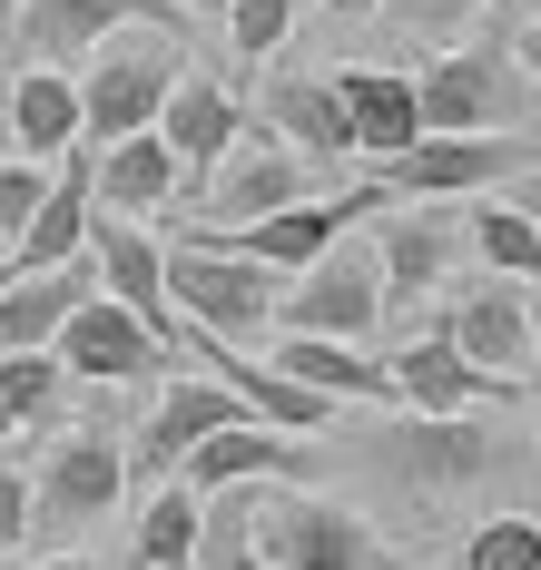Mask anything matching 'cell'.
Instances as JSON below:
<instances>
[{
	"label": "cell",
	"mask_w": 541,
	"mask_h": 570,
	"mask_svg": "<svg viewBox=\"0 0 541 570\" xmlns=\"http://www.w3.org/2000/svg\"><path fill=\"white\" fill-rule=\"evenodd\" d=\"M119 492H128V443L109 423H89V433H69L60 453L30 472V531L79 541V531H99V521L119 512Z\"/></svg>",
	"instance_id": "277c9868"
},
{
	"label": "cell",
	"mask_w": 541,
	"mask_h": 570,
	"mask_svg": "<svg viewBox=\"0 0 541 570\" xmlns=\"http://www.w3.org/2000/svg\"><path fill=\"white\" fill-rule=\"evenodd\" d=\"M384 266H374V236H335L315 266L286 276L276 295V335H335V344H364L384 325Z\"/></svg>",
	"instance_id": "7a4b0ae2"
},
{
	"label": "cell",
	"mask_w": 541,
	"mask_h": 570,
	"mask_svg": "<svg viewBox=\"0 0 541 570\" xmlns=\"http://www.w3.org/2000/svg\"><path fill=\"white\" fill-rule=\"evenodd\" d=\"M60 394H69V374H60V354H50V344L0 354V423H10V443H20V433H40V423L60 413Z\"/></svg>",
	"instance_id": "83f0119b"
},
{
	"label": "cell",
	"mask_w": 541,
	"mask_h": 570,
	"mask_svg": "<svg viewBox=\"0 0 541 570\" xmlns=\"http://www.w3.org/2000/svg\"><path fill=\"white\" fill-rule=\"evenodd\" d=\"M305 0H227V40H237V59H276L286 50V30H296Z\"/></svg>",
	"instance_id": "4dcf8cb0"
},
{
	"label": "cell",
	"mask_w": 541,
	"mask_h": 570,
	"mask_svg": "<svg viewBox=\"0 0 541 570\" xmlns=\"http://www.w3.org/2000/svg\"><path fill=\"white\" fill-rule=\"evenodd\" d=\"M433 335L453 344L463 364H482V374L502 384V374H522V364H532V295H522L512 276H482V285H463V295H453V315H443Z\"/></svg>",
	"instance_id": "30bf717a"
},
{
	"label": "cell",
	"mask_w": 541,
	"mask_h": 570,
	"mask_svg": "<svg viewBox=\"0 0 541 570\" xmlns=\"http://www.w3.org/2000/svg\"><path fill=\"white\" fill-rule=\"evenodd\" d=\"M89 266H99V295L128 305L158 344H178V305H168V246L138 227V217H89Z\"/></svg>",
	"instance_id": "9c48e42d"
},
{
	"label": "cell",
	"mask_w": 541,
	"mask_h": 570,
	"mask_svg": "<svg viewBox=\"0 0 541 570\" xmlns=\"http://www.w3.org/2000/svg\"><path fill=\"white\" fill-rule=\"evenodd\" d=\"M266 138H286L305 168H345V158H355V118L335 99V69L276 79V89H266Z\"/></svg>",
	"instance_id": "e0dca14e"
},
{
	"label": "cell",
	"mask_w": 541,
	"mask_h": 570,
	"mask_svg": "<svg viewBox=\"0 0 541 570\" xmlns=\"http://www.w3.org/2000/svg\"><path fill=\"white\" fill-rule=\"evenodd\" d=\"M512 59H522V79L541 89V20H522V40H512Z\"/></svg>",
	"instance_id": "d590c367"
},
{
	"label": "cell",
	"mask_w": 541,
	"mask_h": 570,
	"mask_svg": "<svg viewBox=\"0 0 541 570\" xmlns=\"http://www.w3.org/2000/svg\"><path fill=\"white\" fill-rule=\"evenodd\" d=\"M20 541H30V472L0 462V561H20Z\"/></svg>",
	"instance_id": "836d02e7"
},
{
	"label": "cell",
	"mask_w": 541,
	"mask_h": 570,
	"mask_svg": "<svg viewBox=\"0 0 541 570\" xmlns=\"http://www.w3.org/2000/svg\"><path fill=\"white\" fill-rule=\"evenodd\" d=\"M384 207V187H345V197H296V207H276V217H256V227H207V246H227L246 266H266V276H296L315 266L335 236H355L364 217Z\"/></svg>",
	"instance_id": "8992f818"
},
{
	"label": "cell",
	"mask_w": 541,
	"mask_h": 570,
	"mask_svg": "<svg viewBox=\"0 0 541 570\" xmlns=\"http://www.w3.org/2000/svg\"><path fill=\"white\" fill-rule=\"evenodd\" d=\"M178 10H217V20H227V0H178Z\"/></svg>",
	"instance_id": "ab89813d"
},
{
	"label": "cell",
	"mask_w": 541,
	"mask_h": 570,
	"mask_svg": "<svg viewBox=\"0 0 541 570\" xmlns=\"http://www.w3.org/2000/svg\"><path fill=\"white\" fill-rule=\"evenodd\" d=\"M79 138H89V128H79V79H69V69H20V79H10V158L60 168Z\"/></svg>",
	"instance_id": "ffe728a7"
},
{
	"label": "cell",
	"mask_w": 541,
	"mask_h": 570,
	"mask_svg": "<svg viewBox=\"0 0 541 570\" xmlns=\"http://www.w3.org/2000/svg\"><path fill=\"white\" fill-rule=\"evenodd\" d=\"M276 374H296L305 394L345 403V394H384V364L364 344H335V335H276Z\"/></svg>",
	"instance_id": "484cf974"
},
{
	"label": "cell",
	"mask_w": 541,
	"mask_h": 570,
	"mask_svg": "<svg viewBox=\"0 0 541 570\" xmlns=\"http://www.w3.org/2000/svg\"><path fill=\"white\" fill-rule=\"evenodd\" d=\"M99 295V266L79 256V266H10L0 276V354H30V344H60V325Z\"/></svg>",
	"instance_id": "9a60e30c"
},
{
	"label": "cell",
	"mask_w": 541,
	"mask_h": 570,
	"mask_svg": "<svg viewBox=\"0 0 541 570\" xmlns=\"http://www.w3.org/2000/svg\"><path fill=\"white\" fill-rule=\"evenodd\" d=\"M0 276H10V236H0Z\"/></svg>",
	"instance_id": "7bdbcfd3"
},
{
	"label": "cell",
	"mask_w": 541,
	"mask_h": 570,
	"mask_svg": "<svg viewBox=\"0 0 541 570\" xmlns=\"http://www.w3.org/2000/svg\"><path fill=\"white\" fill-rule=\"evenodd\" d=\"M276 295H286V276L246 266V256L207 246V236L168 246V305H178V325H197V335L237 344V335H256V325H276Z\"/></svg>",
	"instance_id": "3957f363"
},
{
	"label": "cell",
	"mask_w": 541,
	"mask_h": 570,
	"mask_svg": "<svg viewBox=\"0 0 541 570\" xmlns=\"http://www.w3.org/2000/svg\"><path fill=\"white\" fill-rule=\"evenodd\" d=\"M394 10H404L414 30H463V20H473V10H492V0H394Z\"/></svg>",
	"instance_id": "e575fe53"
},
{
	"label": "cell",
	"mask_w": 541,
	"mask_h": 570,
	"mask_svg": "<svg viewBox=\"0 0 541 570\" xmlns=\"http://www.w3.org/2000/svg\"><path fill=\"white\" fill-rule=\"evenodd\" d=\"M197 531H207V502L187 482H158V502L138 521V570H197Z\"/></svg>",
	"instance_id": "f1b7e54d"
},
{
	"label": "cell",
	"mask_w": 541,
	"mask_h": 570,
	"mask_svg": "<svg viewBox=\"0 0 541 570\" xmlns=\"http://www.w3.org/2000/svg\"><path fill=\"white\" fill-rule=\"evenodd\" d=\"M335 99L355 118V158H374V168L423 138V109H414V79L404 69H335Z\"/></svg>",
	"instance_id": "7402d4cb"
},
{
	"label": "cell",
	"mask_w": 541,
	"mask_h": 570,
	"mask_svg": "<svg viewBox=\"0 0 541 570\" xmlns=\"http://www.w3.org/2000/svg\"><path fill=\"white\" fill-rule=\"evenodd\" d=\"M10 570H99V561H79V551H40V561H10Z\"/></svg>",
	"instance_id": "8d00e7d4"
},
{
	"label": "cell",
	"mask_w": 541,
	"mask_h": 570,
	"mask_svg": "<svg viewBox=\"0 0 541 570\" xmlns=\"http://www.w3.org/2000/svg\"><path fill=\"white\" fill-rule=\"evenodd\" d=\"M482 394H492V374H482V364H463L443 335L404 344V354L384 364V403H404V413H473Z\"/></svg>",
	"instance_id": "603a6c76"
},
{
	"label": "cell",
	"mask_w": 541,
	"mask_h": 570,
	"mask_svg": "<svg viewBox=\"0 0 541 570\" xmlns=\"http://www.w3.org/2000/svg\"><path fill=\"white\" fill-rule=\"evenodd\" d=\"M256 551L266 570H374V521L345 512V502H315V492H276L256 512Z\"/></svg>",
	"instance_id": "52a82bcc"
},
{
	"label": "cell",
	"mask_w": 541,
	"mask_h": 570,
	"mask_svg": "<svg viewBox=\"0 0 541 570\" xmlns=\"http://www.w3.org/2000/svg\"><path fill=\"white\" fill-rule=\"evenodd\" d=\"M197 570H266V551H256V512H246V502H227V512L197 531Z\"/></svg>",
	"instance_id": "1f68e13d"
},
{
	"label": "cell",
	"mask_w": 541,
	"mask_h": 570,
	"mask_svg": "<svg viewBox=\"0 0 541 570\" xmlns=\"http://www.w3.org/2000/svg\"><path fill=\"white\" fill-rule=\"evenodd\" d=\"M40 187H50V168H30V158H10V148H0V236H20V227H30Z\"/></svg>",
	"instance_id": "d6a6232c"
},
{
	"label": "cell",
	"mask_w": 541,
	"mask_h": 570,
	"mask_svg": "<svg viewBox=\"0 0 541 570\" xmlns=\"http://www.w3.org/2000/svg\"><path fill=\"white\" fill-rule=\"evenodd\" d=\"M532 364H541V305H532Z\"/></svg>",
	"instance_id": "60d3db41"
},
{
	"label": "cell",
	"mask_w": 541,
	"mask_h": 570,
	"mask_svg": "<svg viewBox=\"0 0 541 570\" xmlns=\"http://www.w3.org/2000/svg\"><path fill=\"white\" fill-rule=\"evenodd\" d=\"M463 246L482 256V276H512V285H541V227L522 207H492L482 197L473 217H463Z\"/></svg>",
	"instance_id": "4316f807"
},
{
	"label": "cell",
	"mask_w": 541,
	"mask_h": 570,
	"mask_svg": "<svg viewBox=\"0 0 541 570\" xmlns=\"http://www.w3.org/2000/svg\"><path fill=\"white\" fill-rule=\"evenodd\" d=\"M79 69H89V79H79V128L109 148V138L158 128V109H168V89H178L187 50H178V30H168V10H138V20H119Z\"/></svg>",
	"instance_id": "6da1fadb"
},
{
	"label": "cell",
	"mask_w": 541,
	"mask_h": 570,
	"mask_svg": "<svg viewBox=\"0 0 541 570\" xmlns=\"http://www.w3.org/2000/svg\"><path fill=\"white\" fill-rule=\"evenodd\" d=\"M453 256H463V227L423 217V197L404 207V217H384V227H374V266H384V295H433V285L453 276Z\"/></svg>",
	"instance_id": "d4e9b609"
},
{
	"label": "cell",
	"mask_w": 541,
	"mask_h": 570,
	"mask_svg": "<svg viewBox=\"0 0 541 570\" xmlns=\"http://www.w3.org/2000/svg\"><path fill=\"white\" fill-rule=\"evenodd\" d=\"M512 69H502V50H453V59H433L414 79V109L423 128H512Z\"/></svg>",
	"instance_id": "4fadbf2b"
},
{
	"label": "cell",
	"mask_w": 541,
	"mask_h": 570,
	"mask_svg": "<svg viewBox=\"0 0 541 570\" xmlns=\"http://www.w3.org/2000/svg\"><path fill=\"white\" fill-rule=\"evenodd\" d=\"M384 453L404 462V482H423V492H463V482L492 472V433L473 413H404Z\"/></svg>",
	"instance_id": "2e32d148"
},
{
	"label": "cell",
	"mask_w": 541,
	"mask_h": 570,
	"mask_svg": "<svg viewBox=\"0 0 541 570\" xmlns=\"http://www.w3.org/2000/svg\"><path fill=\"white\" fill-rule=\"evenodd\" d=\"M532 433H541V394H532Z\"/></svg>",
	"instance_id": "ee69618b"
},
{
	"label": "cell",
	"mask_w": 541,
	"mask_h": 570,
	"mask_svg": "<svg viewBox=\"0 0 541 570\" xmlns=\"http://www.w3.org/2000/svg\"><path fill=\"white\" fill-rule=\"evenodd\" d=\"M522 158H532V148H522L512 128H423L414 148H394V158L374 168V187H384V197H492Z\"/></svg>",
	"instance_id": "5b68a950"
},
{
	"label": "cell",
	"mask_w": 541,
	"mask_h": 570,
	"mask_svg": "<svg viewBox=\"0 0 541 570\" xmlns=\"http://www.w3.org/2000/svg\"><path fill=\"white\" fill-rule=\"evenodd\" d=\"M246 403L217 384V374H168V394H158V413L138 423V443H128V472H158V482H178V462L207 443V433H227Z\"/></svg>",
	"instance_id": "7c38bea8"
},
{
	"label": "cell",
	"mask_w": 541,
	"mask_h": 570,
	"mask_svg": "<svg viewBox=\"0 0 541 570\" xmlns=\"http://www.w3.org/2000/svg\"><path fill=\"white\" fill-rule=\"evenodd\" d=\"M315 10H345V20H364V10H384V0H315Z\"/></svg>",
	"instance_id": "74e56055"
},
{
	"label": "cell",
	"mask_w": 541,
	"mask_h": 570,
	"mask_svg": "<svg viewBox=\"0 0 541 570\" xmlns=\"http://www.w3.org/2000/svg\"><path fill=\"white\" fill-rule=\"evenodd\" d=\"M89 158H60L50 168V187H40V207H30V227L10 236V266L30 276V266H79L89 256Z\"/></svg>",
	"instance_id": "d6986e66"
},
{
	"label": "cell",
	"mask_w": 541,
	"mask_h": 570,
	"mask_svg": "<svg viewBox=\"0 0 541 570\" xmlns=\"http://www.w3.org/2000/svg\"><path fill=\"white\" fill-rule=\"evenodd\" d=\"M119 20H138V0H20V50L30 69H79Z\"/></svg>",
	"instance_id": "cb8c5ba5"
},
{
	"label": "cell",
	"mask_w": 541,
	"mask_h": 570,
	"mask_svg": "<svg viewBox=\"0 0 541 570\" xmlns=\"http://www.w3.org/2000/svg\"><path fill=\"white\" fill-rule=\"evenodd\" d=\"M266 472H296V433H276V423H256V413H237L227 433H207V443L178 462V482L197 502H207V492H237V482H266Z\"/></svg>",
	"instance_id": "44dd1931"
},
{
	"label": "cell",
	"mask_w": 541,
	"mask_h": 570,
	"mask_svg": "<svg viewBox=\"0 0 541 570\" xmlns=\"http://www.w3.org/2000/svg\"><path fill=\"white\" fill-rule=\"evenodd\" d=\"M522 217H532V227H541V177H532V187H522Z\"/></svg>",
	"instance_id": "f35d334b"
},
{
	"label": "cell",
	"mask_w": 541,
	"mask_h": 570,
	"mask_svg": "<svg viewBox=\"0 0 541 570\" xmlns=\"http://www.w3.org/2000/svg\"><path fill=\"white\" fill-rule=\"evenodd\" d=\"M463 570H541V521H532V512L482 521L473 541H463Z\"/></svg>",
	"instance_id": "f546056e"
},
{
	"label": "cell",
	"mask_w": 541,
	"mask_h": 570,
	"mask_svg": "<svg viewBox=\"0 0 541 570\" xmlns=\"http://www.w3.org/2000/svg\"><path fill=\"white\" fill-rule=\"evenodd\" d=\"M10 453H20V443H10V423H0V462H10Z\"/></svg>",
	"instance_id": "b9f144b4"
},
{
	"label": "cell",
	"mask_w": 541,
	"mask_h": 570,
	"mask_svg": "<svg viewBox=\"0 0 541 570\" xmlns=\"http://www.w3.org/2000/svg\"><path fill=\"white\" fill-rule=\"evenodd\" d=\"M197 187H207V227H256V217H276V207L305 197V158L286 138H237Z\"/></svg>",
	"instance_id": "8fae6325"
},
{
	"label": "cell",
	"mask_w": 541,
	"mask_h": 570,
	"mask_svg": "<svg viewBox=\"0 0 541 570\" xmlns=\"http://www.w3.org/2000/svg\"><path fill=\"white\" fill-rule=\"evenodd\" d=\"M158 138H168V158H178V177H207L227 148L246 138V109L227 99V79H207L197 59L178 69V89H168V109H158Z\"/></svg>",
	"instance_id": "5bb4252c"
},
{
	"label": "cell",
	"mask_w": 541,
	"mask_h": 570,
	"mask_svg": "<svg viewBox=\"0 0 541 570\" xmlns=\"http://www.w3.org/2000/svg\"><path fill=\"white\" fill-rule=\"evenodd\" d=\"M50 354H60L69 384H168V364H178V344H158L128 305H109V295H89V305L60 325Z\"/></svg>",
	"instance_id": "ba28073f"
},
{
	"label": "cell",
	"mask_w": 541,
	"mask_h": 570,
	"mask_svg": "<svg viewBox=\"0 0 541 570\" xmlns=\"http://www.w3.org/2000/svg\"><path fill=\"white\" fill-rule=\"evenodd\" d=\"M89 207H109V217H158V207H178V158H168V138H158V128L109 138V148L89 158Z\"/></svg>",
	"instance_id": "ac0fdd59"
}]
</instances>
